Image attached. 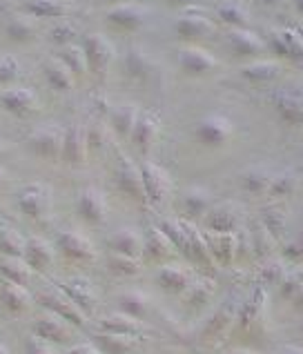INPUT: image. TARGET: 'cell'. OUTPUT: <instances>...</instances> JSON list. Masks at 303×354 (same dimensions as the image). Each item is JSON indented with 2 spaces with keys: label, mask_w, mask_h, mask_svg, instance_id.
<instances>
[{
  "label": "cell",
  "mask_w": 303,
  "mask_h": 354,
  "mask_svg": "<svg viewBox=\"0 0 303 354\" xmlns=\"http://www.w3.org/2000/svg\"><path fill=\"white\" fill-rule=\"evenodd\" d=\"M114 187L118 194H123L127 201H132L136 205H149L147 194H145V183H143V171L140 165L134 163V158L125 154L123 149H114Z\"/></svg>",
  "instance_id": "cell-1"
},
{
  "label": "cell",
  "mask_w": 303,
  "mask_h": 354,
  "mask_svg": "<svg viewBox=\"0 0 303 354\" xmlns=\"http://www.w3.org/2000/svg\"><path fill=\"white\" fill-rule=\"evenodd\" d=\"M63 140H65V127L56 123V120H47V123H40L27 131L25 147L29 149V154L52 163V160H60Z\"/></svg>",
  "instance_id": "cell-2"
},
{
  "label": "cell",
  "mask_w": 303,
  "mask_h": 354,
  "mask_svg": "<svg viewBox=\"0 0 303 354\" xmlns=\"http://www.w3.org/2000/svg\"><path fill=\"white\" fill-rule=\"evenodd\" d=\"M140 171H143L147 203L152 207H160L163 203H167V198L172 196V189H174V180H172L167 167L152 158H145L143 163H140Z\"/></svg>",
  "instance_id": "cell-3"
},
{
  "label": "cell",
  "mask_w": 303,
  "mask_h": 354,
  "mask_svg": "<svg viewBox=\"0 0 303 354\" xmlns=\"http://www.w3.org/2000/svg\"><path fill=\"white\" fill-rule=\"evenodd\" d=\"M105 20H107V25H112L118 32L132 34L147 25L149 9L140 3H132V0H120V3L109 5L105 9Z\"/></svg>",
  "instance_id": "cell-4"
},
{
  "label": "cell",
  "mask_w": 303,
  "mask_h": 354,
  "mask_svg": "<svg viewBox=\"0 0 303 354\" xmlns=\"http://www.w3.org/2000/svg\"><path fill=\"white\" fill-rule=\"evenodd\" d=\"M232 303H235L232 297L223 299L221 306L203 321V326L199 330V343H203V346H214V343H219L228 335L232 323L237 319V312H239V308L232 306Z\"/></svg>",
  "instance_id": "cell-5"
},
{
  "label": "cell",
  "mask_w": 303,
  "mask_h": 354,
  "mask_svg": "<svg viewBox=\"0 0 303 354\" xmlns=\"http://www.w3.org/2000/svg\"><path fill=\"white\" fill-rule=\"evenodd\" d=\"M214 29V18H210L201 7H185L174 20V32L187 43H199V40L210 38Z\"/></svg>",
  "instance_id": "cell-6"
},
{
  "label": "cell",
  "mask_w": 303,
  "mask_h": 354,
  "mask_svg": "<svg viewBox=\"0 0 303 354\" xmlns=\"http://www.w3.org/2000/svg\"><path fill=\"white\" fill-rule=\"evenodd\" d=\"M54 245L56 250L69 261H76V263H89L96 259V245L89 236H85L80 230L74 227H63L56 232V239H54Z\"/></svg>",
  "instance_id": "cell-7"
},
{
  "label": "cell",
  "mask_w": 303,
  "mask_h": 354,
  "mask_svg": "<svg viewBox=\"0 0 303 354\" xmlns=\"http://www.w3.org/2000/svg\"><path fill=\"white\" fill-rule=\"evenodd\" d=\"M232 136H235V123L223 114H208L194 127V138L205 147H223Z\"/></svg>",
  "instance_id": "cell-8"
},
{
  "label": "cell",
  "mask_w": 303,
  "mask_h": 354,
  "mask_svg": "<svg viewBox=\"0 0 303 354\" xmlns=\"http://www.w3.org/2000/svg\"><path fill=\"white\" fill-rule=\"evenodd\" d=\"M16 205L27 218L40 221L52 209V192L43 183H25L16 194Z\"/></svg>",
  "instance_id": "cell-9"
},
{
  "label": "cell",
  "mask_w": 303,
  "mask_h": 354,
  "mask_svg": "<svg viewBox=\"0 0 303 354\" xmlns=\"http://www.w3.org/2000/svg\"><path fill=\"white\" fill-rule=\"evenodd\" d=\"M80 45H83V49H85L89 74L103 76L107 72V67L112 65V60H114L112 40H109L105 34H100V32H92V34L83 36Z\"/></svg>",
  "instance_id": "cell-10"
},
{
  "label": "cell",
  "mask_w": 303,
  "mask_h": 354,
  "mask_svg": "<svg viewBox=\"0 0 303 354\" xmlns=\"http://www.w3.org/2000/svg\"><path fill=\"white\" fill-rule=\"evenodd\" d=\"M176 63L187 76H208L221 65L214 54L196 43H187L176 49Z\"/></svg>",
  "instance_id": "cell-11"
},
{
  "label": "cell",
  "mask_w": 303,
  "mask_h": 354,
  "mask_svg": "<svg viewBox=\"0 0 303 354\" xmlns=\"http://www.w3.org/2000/svg\"><path fill=\"white\" fill-rule=\"evenodd\" d=\"M0 107L16 118H27V116L38 112L40 98L32 87L12 85V87H5L3 92H0Z\"/></svg>",
  "instance_id": "cell-12"
},
{
  "label": "cell",
  "mask_w": 303,
  "mask_h": 354,
  "mask_svg": "<svg viewBox=\"0 0 303 354\" xmlns=\"http://www.w3.org/2000/svg\"><path fill=\"white\" fill-rule=\"evenodd\" d=\"M76 212H78V216L83 218L87 225L100 227L107 221V212H109L105 194L98 187H94V185H87L83 189H78V194H76Z\"/></svg>",
  "instance_id": "cell-13"
},
{
  "label": "cell",
  "mask_w": 303,
  "mask_h": 354,
  "mask_svg": "<svg viewBox=\"0 0 303 354\" xmlns=\"http://www.w3.org/2000/svg\"><path fill=\"white\" fill-rule=\"evenodd\" d=\"M89 158V143H87V125L85 123H72L65 127V140L63 151H60V160L69 167L85 165Z\"/></svg>",
  "instance_id": "cell-14"
},
{
  "label": "cell",
  "mask_w": 303,
  "mask_h": 354,
  "mask_svg": "<svg viewBox=\"0 0 303 354\" xmlns=\"http://www.w3.org/2000/svg\"><path fill=\"white\" fill-rule=\"evenodd\" d=\"M160 116L156 112H152V109H145V112H140L138 118H136V125L132 129V134H129V143L132 147L138 151V154L147 156L152 149H154L156 140L160 136Z\"/></svg>",
  "instance_id": "cell-15"
},
{
  "label": "cell",
  "mask_w": 303,
  "mask_h": 354,
  "mask_svg": "<svg viewBox=\"0 0 303 354\" xmlns=\"http://www.w3.org/2000/svg\"><path fill=\"white\" fill-rule=\"evenodd\" d=\"M3 32L9 40H12V43H18V45L34 43L40 34L38 25H36V18L25 14L20 7L9 9V12L3 16Z\"/></svg>",
  "instance_id": "cell-16"
},
{
  "label": "cell",
  "mask_w": 303,
  "mask_h": 354,
  "mask_svg": "<svg viewBox=\"0 0 303 354\" xmlns=\"http://www.w3.org/2000/svg\"><path fill=\"white\" fill-rule=\"evenodd\" d=\"M223 43L228 47L230 54H235L237 58H252L264 52L266 43L261 40L257 32H252L250 27H235L226 34Z\"/></svg>",
  "instance_id": "cell-17"
},
{
  "label": "cell",
  "mask_w": 303,
  "mask_h": 354,
  "mask_svg": "<svg viewBox=\"0 0 303 354\" xmlns=\"http://www.w3.org/2000/svg\"><path fill=\"white\" fill-rule=\"evenodd\" d=\"M38 301L43 303L45 310L54 312V315H58V317H63L65 321L72 323V326H78V328L85 326V315H87V312L80 310L76 303L69 299L65 292H60L58 288H56V292L54 290L43 292V295L38 297Z\"/></svg>",
  "instance_id": "cell-18"
},
{
  "label": "cell",
  "mask_w": 303,
  "mask_h": 354,
  "mask_svg": "<svg viewBox=\"0 0 303 354\" xmlns=\"http://www.w3.org/2000/svg\"><path fill=\"white\" fill-rule=\"evenodd\" d=\"M40 76L47 83V87L52 89L56 94H69L74 89V83H76V76L69 72V69L60 63L58 56H47L40 60Z\"/></svg>",
  "instance_id": "cell-19"
},
{
  "label": "cell",
  "mask_w": 303,
  "mask_h": 354,
  "mask_svg": "<svg viewBox=\"0 0 303 354\" xmlns=\"http://www.w3.org/2000/svg\"><path fill=\"white\" fill-rule=\"evenodd\" d=\"M196 274L187 266H178V263H163L156 270V283L160 290L167 295H183V292L194 283Z\"/></svg>",
  "instance_id": "cell-20"
},
{
  "label": "cell",
  "mask_w": 303,
  "mask_h": 354,
  "mask_svg": "<svg viewBox=\"0 0 303 354\" xmlns=\"http://www.w3.org/2000/svg\"><path fill=\"white\" fill-rule=\"evenodd\" d=\"M34 335L45 339L49 343H67L69 339H74V326L69 321H65L63 317L54 315V312H45L43 317H38L34 321Z\"/></svg>",
  "instance_id": "cell-21"
},
{
  "label": "cell",
  "mask_w": 303,
  "mask_h": 354,
  "mask_svg": "<svg viewBox=\"0 0 303 354\" xmlns=\"http://www.w3.org/2000/svg\"><path fill=\"white\" fill-rule=\"evenodd\" d=\"M272 107L288 125H303V94L295 89H277L270 96Z\"/></svg>",
  "instance_id": "cell-22"
},
{
  "label": "cell",
  "mask_w": 303,
  "mask_h": 354,
  "mask_svg": "<svg viewBox=\"0 0 303 354\" xmlns=\"http://www.w3.org/2000/svg\"><path fill=\"white\" fill-rule=\"evenodd\" d=\"M123 67H125L127 78L132 80V83H138V85L149 83V78L154 76V69H156L154 58L147 54V49L138 47V45L127 47Z\"/></svg>",
  "instance_id": "cell-23"
},
{
  "label": "cell",
  "mask_w": 303,
  "mask_h": 354,
  "mask_svg": "<svg viewBox=\"0 0 303 354\" xmlns=\"http://www.w3.org/2000/svg\"><path fill=\"white\" fill-rule=\"evenodd\" d=\"M58 290L65 292V295L72 299L76 306L83 312H94L98 308V297L94 286L83 277H69L58 281Z\"/></svg>",
  "instance_id": "cell-24"
},
{
  "label": "cell",
  "mask_w": 303,
  "mask_h": 354,
  "mask_svg": "<svg viewBox=\"0 0 303 354\" xmlns=\"http://www.w3.org/2000/svg\"><path fill=\"white\" fill-rule=\"evenodd\" d=\"M92 339L103 354H134L143 348V337L116 335V332H105V330H96Z\"/></svg>",
  "instance_id": "cell-25"
},
{
  "label": "cell",
  "mask_w": 303,
  "mask_h": 354,
  "mask_svg": "<svg viewBox=\"0 0 303 354\" xmlns=\"http://www.w3.org/2000/svg\"><path fill=\"white\" fill-rule=\"evenodd\" d=\"M143 254L149 259V261H169L172 257L176 254V245L172 243V239L165 234V230L160 225H149L145 232H143Z\"/></svg>",
  "instance_id": "cell-26"
},
{
  "label": "cell",
  "mask_w": 303,
  "mask_h": 354,
  "mask_svg": "<svg viewBox=\"0 0 303 354\" xmlns=\"http://www.w3.org/2000/svg\"><path fill=\"white\" fill-rule=\"evenodd\" d=\"M98 330L105 332H116V335H129V337H147V323L143 319H136L127 312H114V315H107L98 321Z\"/></svg>",
  "instance_id": "cell-27"
},
{
  "label": "cell",
  "mask_w": 303,
  "mask_h": 354,
  "mask_svg": "<svg viewBox=\"0 0 303 354\" xmlns=\"http://www.w3.org/2000/svg\"><path fill=\"white\" fill-rule=\"evenodd\" d=\"M205 227L208 232H219V234H235L239 223H241V214L237 205L232 203H219L212 205V209L205 214Z\"/></svg>",
  "instance_id": "cell-28"
},
{
  "label": "cell",
  "mask_w": 303,
  "mask_h": 354,
  "mask_svg": "<svg viewBox=\"0 0 303 354\" xmlns=\"http://www.w3.org/2000/svg\"><path fill=\"white\" fill-rule=\"evenodd\" d=\"M143 243L145 239L136 227H118L114 234L109 236V248H112V252L134 257V259L143 257Z\"/></svg>",
  "instance_id": "cell-29"
},
{
  "label": "cell",
  "mask_w": 303,
  "mask_h": 354,
  "mask_svg": "<svg viewBox=\"0 0 303 354\" xmlns=\"http://www.w3.org/2000/svg\"><path fill=\"white\" fill-rule=\"evenodd\" d=\"M214 205L212 201V194L203 187H190L183 192L181 196V209H183V216L187 221H194V218H205V214Z\"/></svg>",
  "instance_id": "cell-30"
},
{
  "label": "cell",
  "mask_w": 303,
  "mask_h": 354,
  "mask_svg": "<svg viewBox=\"0 0 303 354\" xmlns=\"http://www.w3.org/2000/svg\"><path fill=\"white\" fill-rule=\"evenodd\" d=\"M20 9L32 18H40V20H60L67 18L69 12H72V7L65 0H23Z\"/></svg>",
  "instance_id": "cell-31"
},
{
  "label": "cell",
  "mask_w": 303,
  "mask_h": 354,
  "mask_svg": "<svg viewBox=\"0 0 303 354\" xmlns=\"http://www.w3.org/2000/svg\"><path fill=\"white\" fill-rule=\"evenodd\" d=\"M0 303H3V308L9 315H25L32 308V295H29L25 286L3 281V286H0Z\"/></svg>",
  "instance_id": "cell-32"
},
{
  "label": "cell",
  "mask_w": 303,
  "mask_h": 354,
  "mask_svg": "<svg viewBox=\"0 0 303 354\" xmlns=\"http://www.w3.org/2000/svg\"><path fill=\"white\" fill-rule=\"evenodd\" d=\"M23 259L34 268V272H47L49 268L54 266V248L49 245L45 239L40 236H32L27 239V245H25V254Z\"/></svg>",
  "instance_id": "cell-33"
},
{
  "label": "cell",
  "mask_w": 303,
  "mask_h": 354,
  "mask_svg": "<svg viewBox=\"0 0 303 354\" xmlns=\"http://www.w3.org/2000/svg\"><path fill=\"white\" fill-rule=\"evenodd\" d=\"M138 109L132 105V103H118V105H112V109H109V129L114 131L116 136L120 138H129V134H132V129L136 125V118H138Z\"/></svg>",
  "instance_id": "cell-34"
},
{
  "label": "cell",
  "mask_w": 303,
  "mask_h": 354,
  "mask_svg": "<svg viewBox=\"0 0 303 354\" xmlns=\"http://www.w3.org/2000/svg\"><path fill=\"white\" fill-rule=\"evenodd\" d=\"M203 236L208 241V248H210V254L212 259H217L219 263H232L235 259L237 250H239V243L235 234H219V232H203Z\"/></svg>",
  "instance_id": "cell-35"
},
{
  "label": "cell",
  "mask_w": 303,
  "mask_h": 354,
  "mask_svg": "<svg viewBox=\"0 0 303 354\" xmlns=\"http://www.w3.org/2000/svg\"><path fill=\"white\" fill-rule=\"evenodd\" d=\"M270 45L279 56L303 63V38L299 34L290 32V29H279V32L272 34Z\"/></svg>",
  "instance_id": "cell-36"
},
{
  "label": "cell",
  "mask_w": 303,
  "mask_h": 354,
  "mask_svg": "<svg viewBox=\"0 0 303 354\" xmlns=\"http://www.w3.org/2000/svg\"><path fill=\"white\" fill-rule=\"evenodd\" d=\"M214 297V281L212 279H194V283L183 292V303L190 312L203 310Z\"/></svg>",
  "instance_id": "cell-37"
},
{
  "label": "cell",
  "mask_w": 303,
  "mask_h": 354,
  "mask_svg": "<svg viewBox=\"0 0 303 354\" xmlns=\"http://www.w3.org/2000/svg\"><path fill=\"white\" fill-rule=\"evenodd\" d=\"M272 178L275 176L264 167H248L239 174V187L241 192H246V194L259 196V194H266L270 189Z\"/></svg>",
  "instance_id": "cell-38"
},
{
  "label": "cell",
  "mask_w": 303,
  "mask_h": 354,
  "mask_svg": "<svg viewBox=\"0 0 303 354\" xmlns=\"http://www.w3.org/2000/svg\"><path fill=\"white\" fill-rule=\"evenodd\" d=\"M0 274L9 283L27 286L34 279V268L23 257H3L0 259Z\"/></svg>",
  "instance_id": "cell-39"
},
{
  "label": "cell",
  "mask_w": 303,
  "mask_h": 354,
  "mask_svg": "<svg viewBox=\"0 0 303 354\" xmlns=\"http://www.w3.org/2000/svg\"><path fill=\"white\" fill-rule=\"evenodd\" d=\"M116 303H118L120 312H127V315H132L136 319H143V321L147 319V315L152 312V301L140 290H125V292H120V295L116 297Z\"/></svg>",
  "instance_id": "cell-40"
},
{
  "label": "cell",
  "mask_w": 303,
  "mask_h": 354,
  "mask_svg": "<svg viewBox=\"0 0 303 354\" xmlns=\"http://www.w3.org/2000/svg\"><path fill=\"white\" fill-rule=\"evenodd\" d=\"M239 76L252 85H266L270 80L279 76V67L272 60H252V63L244 65L239 69Z\"/></svg>",
  "instance_id": "cell-41"
},
{
  "label": "cell",
  "mask_w": 303,
  "mask_h": 354,
  "mask_svg": "<svg viewBox=\"0 0 303 354\" xmlns=\"http://www.w3.org/2000/svg\"><path fill=\"white\" fill-rule=\"evenodd\" d=\"M214 16H217L219 23L228 25L230 29H235V27H248V23H250L248 9L241 5V3H235V0H226V3L217 5Z\"/></svg>",
  "instance_id": "cell-42"
},
{
  "label": "cell",
  "mask_w": 303,
  "mask_h": 354,
  "mask_svg": "<svg viewBox=\"0 0 303 354\" xmlns=\"http://www.w3.org/2000/svg\"><path fill=\"white\" fill-rule=\"evenodd\" d=\"M56 56H58L60 63H63L74 76H85V74L89 72L85 49H83V45H80V43L67 45V47H60Z\"/></svg>",
  "instance_id": "cell-43"
},
{
  "label": "cell",
  "mask_w": 303,
  "mask_h": 354,
  "mask_svg": "<svg viewBox=\"0 0 303 354\" xmlns=\"http://www.w3.org/2000/svg\"><path fill=\"white\" fill-rule=\"evenodd\" d=\"M27 239L14 225H0V252L3 257H23Z\"/></svg>",
  "instance_id": "cell-44"
},
{
  "label": "cell",
  "mask_w": 303,
  "mask_h": 354,
  "mask_svg": "<svg viewBox=\"0 0 303 354\" xmlns=\"http://www.w3.org/2000/svg\"><path fill=\"white\" fill-rule=\"evenodd\" d=\"M76 36H78V27L67 18L54 20V25L49 27V32H47V40H49V43L58 45V49L67 47V45H74Z\"/></svg>",
  "instance_id": "cell-45"
},
{
  "label": "cell",
  "mask_w": 303,
  "mask_h": 354,
  "mask_svg": "<svg viewBox=\"0 0 303 354\" xmlns=\"http://www.w3.org/2000/svg\"><path fill=\"white\" fill-rule=\"evenodd\" d=\"M107 270L112 272L114 277H136L140 268H138V259L127 257V254H112L107 257Z\"/></svg>",
  "instance_id": "cell-46"
},
{
  "label": "cell",
  "mask_w": 303,
  "mask_h": 354,
  "mask_svg": "<svg viewBox=\"0 0 303 354\" xmlns=\"http://www.w3.org/2000/svg\"><path fill=\"white\" fill-rule=\"evenodd\" d=\"M87 143L89 154L92 151H103L107 147V125H103V118H96L92 125H87Z\"/></svg>",
  "instance_id": "cell-47"
},
{
  "label": "cell",
  "mask_w": 303,
  "mask_h": 354,
  "mask_svg": "<svg viewBox=\"0 0 303 354\" xmlns=\"http://www.w3.org/2000/svg\"><path fill=\"white\" fill-rule=\"evenodd\" d=\"M20 72H23V65L16 56H3L0 58V87H9L18 80Z\"/></svg>",
  "instance_id": "cell-48"
},
{
  "label": "cell",
  "mask_w": 303,
  "mask_h": 354,
  "mask_svg": "<svg viewBox=\"0 0 303 354\" xmlns=\"http://www.w3.org/2000/svg\"><path fill=\"white\" fill-rule=\"evenodd\" d=\"M25 354H60V352L56 350V343H49L34 335L25 341Z\"/></svg>",
  "instance_id": "cell-49"
},
{
  "label": "cell",
  "mask_w": 303,
  "mask_h": 354,
  "mask_svg": "<svg viewBox=\"0 0 303 354\" xmlns=\"http://www.w3.org/2000/svg\"><path fill=\"white\" fill-rule=\"evenodd\" d=\"M65 354H103V352L98 350V346H96L94 341H92V343H89V341H83V343H74L72 348H67Z\"/></svg>",
  "instance_id": "cell-50"
},
{
  "label": "cell",
  "mask_w": 303,
  "mask_h": 354,
  "mask_svg": "<svg viewBox=\"0 0 303 354\" xmlns=\"http://www.w3.org/2000/svg\"><path fill=\"white\" fill-rule=\"evenodd\" d=\"M165 3L174 5V7H181V9H185V7H196V5H199V0H165Z\"/></svg>",
  "instance_id": "cell-51"
},
{
  "label": "cell",
  "mask_w": 303,
  "mask_h": 354,
  "mask_svg": "<svg viewBox=\"0 0 303 354\" xmlns=\"http://www.w3.org/2000/svg\"><path fill=\"white\" fill-rule=\"evenodd\" d=\"M9 183V174H7V169L0 165V192L5 189V185Z\"/></svg>",
  "instance_id": "cell-52"
},
{
  "label": "cell",
  "mask_w": 303,
  "mask_h": 354,
  "mask_svg": "<svg viewBox=\"0 0 303 354\" xmlns=\"http://www.w3.org/2000/svg\"><path fill=\"white\" fill-rule=\"evenodd\" d=\"M226 354H257V352L255 350H248V348H232Z\"/></svg>",
  "instance_id": "cell-53"
},
{
  "label": "cell",
  "mask_w": 303,
  "mask_h": 354,
  "mask_svg": "<svg viewBox=\"0 0 303 354\" xmlns=\"http://www.w3.org/2000/svg\"><path fill=\"white\" fill-rule=\"evenodd\" d=\"M257 5H261V7H275V5H279L281 0H255Z\"/></svg>",
  "instance_id": "cell-54"
},
{
  "label": "cell",
  "mask_w": 303,
  "mask_h": 354,
  "mask_svg": "<svg viewBox=\"0 0 303 354\" xmlns=\"http://www.w3.org/2000/svg\"><path fill=\"white\" fill-rule=\"evenodd\" d=\"M275 354H303V352H299V350H290V348H284V350H277Z\"/></svg>",
  "instance_id": "cell-55"
},
{
  "label": "cell",
  "mask_w": 303,
  "mask_h": 354,
  "mask_svg": "<svg viewBox=\"0 0 303 354\" xmlns=\"http://www.w3.org/2000/svg\"><path fill=\"white\" fill-rule=\"evenodd\" d=\"M295 7H297V12L303 16V0H295Z\"/></svg>",
  "instance_id": "cell-56"
},
{
  "label": "cell",
  "mask_w": 303,
  "mask_h": 354,
  "mask_svg": "<svg viewBox=\"0 0 303 354\" xmlns=\"http://www.w3.org/2000/svg\"><path fill=\"white\" fill-rule=\"evenodd\" d=\"M5 151H7V143H5V140H0V156H3Z\"/></svg>",
  "instance_id": "cell-57"
},
{
  "label": "cell",
  "mask_w": 303,
  "mask_h": 354,
  "mask_svg": "<svg viewBox=\"0 0 303 354\" xmlns=\"http://www.w3.org/2000/svg\"><path fill=\"white\" fill-rule=\"evenodd\" d=\"M0 354H9V350H7V348L3 346V343H0Z\"/></svg>",
  "instance_id": "cell-58"
},
{
  "label": "cell",
  "mask_w": 303,
  "mask_h": 354,
  "mask_svg": "<svg viewBox=\"0 0 303 354\" xmlns=\"http://www.w3.org/2000/svg\"><path fill=\"white\" fill-rule=\"evenodd\" d=\"M103 3H109V5H116V3H120V0H103Z\"/></svg>",
  "instance_id": "cell-59"
}]
</instances>
